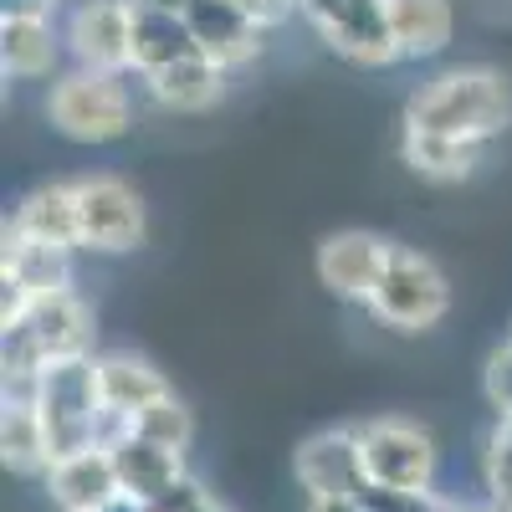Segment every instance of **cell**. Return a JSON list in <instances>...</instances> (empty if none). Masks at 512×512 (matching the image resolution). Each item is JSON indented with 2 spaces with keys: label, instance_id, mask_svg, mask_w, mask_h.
I'll return each instance as SVG.
<instances>
[{
  "label": "cell",
  "instance_id": "6da1fadb",
  "mask_svg": "<svg viewBox=\"0 0 512 512\" xmlns=\"http://www.w3.org/2000/svg\"><path fill=\"white\" fill-rule=\"evenodd\" d=\"M405 128H425V134H451V139H482L497 144L512 128V82L502 67L487 62H461L436 77H425L405 98L400 113Z\"/></svg>",
  "mask_w": 512,
  "mask_h": 512
},
{
  "label": "cell",
  "instance_id": "7a4b0ae2",
  "mask_svg": "<svg viewBox=\"0 0 512 512\" xmlns=\"http://www.w3.org/2000/svg\"><path fill=\"white\" fill-rule=\"evenodd\" d=\"M47 113L52 134L67 139V144H118L134 134V93L128 82L113 77V72H88V67H62L52 82H47Z\"/></svg>",
  "mask_w": 512,
  "mask_h": 512
},
{
  "label": "cell",
  "instance_id": "3957f363",
  "mask_svg": "<svg viewBox=\"0 0 512 512\" xmlns=\"http://www.w3.org/2000/svg\"><path fill=\"white\" fill-rule=\"evenodd\" d=\"M93 308L77 287L41 292L31 308L0 328V369H47L62 359H93Z\"/></svg>",
  "mask_w": 512,
  "mask_h": 512
},
{
  "label": "cell",
  "instance_id": "277c9868",
  "mask_svg": "<svg viewBox=\"0 0 512 512\" xmlns=\"http://www.w3.org/2000/svg\"><path fill=\"white\" fill-rule=\"evenodd\" d=\"M446 313H451V277L441 272V262L420 246L390 241V262H384L379 287L369 297V318L400 338H415L441 328Z\"/></svg>",
  "mask_w": 512,
  "mask_h": 512
},
{
  "label": "cell",
  "instance_id": "5b68a950",
  "mask_svg": "<svg viewBox=\"0 0 512 512\" xmlns=\"http://www.w3.org/2000/svg\"><path fill=\"white\" fill-rule=\"evenodd\" d=\"M36 415H41V425H47L52 461L93 451L98 446V415H103L98 364L93 359L47 364L41 369V390H36Z\"/></svg>",
  "mask_w": 512,
  "mask_h": 512
},
{
  "label": "cell",
  "instance_id": "8992f818",
  "mask_svg": "<svg viewBox=\"0 0 512 512\" xmlns=\"http://www.w3.org/2000/svg\"><path fill=\"white\" fill-rule=\"evenodd\" d=\"M297 16H303L308 31L349 67L379 72V67L400 62L384 0H297Z\"/></svg>",
  "mask_w": 512,
  "mask_h": 512
},
{
  "label": "cell",
  "instance_id": "52a82bcc",
  "mask_svg": "<svg viewBox=\"0 0 512 512\" xmlns=\"http://www.w3.org/2000/svg\"><path fill=\"white\" fill-rule=\"evenodd\" d=\"M77 226H82V251L93 256H128L139 251L149 236V210L144 195L128 185L123 175L93 169V175H77Z\"/></svg>",
  "mask_w": 512,
  "mask_h": 512
},
{
  "label": "cell",
  "instance_id": "ba28073f",
  "mask_svg": "<svg viewBox=\"0 0 512 512\" xmlns=\"http://www.w3.org/2000/svg\"><path fill=\"white\" fill-rule=\"evenodd\" d=\"M359 446H364V466H369V482L374 487H390V492H436V436L415 420L400 415H379L359 425Z\"/></svg>",
  "mask_w": 512,
  "mask_h": 512
},
{
  "label": "cell",
  "instance_id": "9c48e42d",
  "mask_svg": "<svg viewBox=\"0 0 512 512\" xmlns=\"http://www.w3.org/2000/svg\"><path fill=\"white\" fill-rule=\"evenodd\" d=\"M62 47L72 67L128 77L134 72V0H72Z\"/></svg>",
  "mask_w": 512,
  "mask_h": 512
},
{
  "label": "cell",
  "instance_id": "30bf717a",
  "mask_svg": "<svg viewBox=\"0 0 512 512\" xmlns=\"http://www.w3.org/2000/svg\"><path fill=\"white\" fill-rule=\"evenodd\" d=\"M292 477L308 492V502H338V497H359L369 482L364 446H359V425H328L313 431L292 456Z\"/></svg>",
  "mask_w": 512,
  "mask_h": 512
},
{
  "label": "cell",
  "instance_id": "8fae6325",
  "mask_svg": "<svg viewBox=\"0 0 512 512\" xmlns=\"http://www.w3.org/2000/svg\"><path fill=\"white\" fill-rule=\"evenodd\" d=\"M384 262H390V241L364 231V226L328 231L313 246V277H318V287L328 297H338V303H359V308H369Z\"/></svg>",
  "mask_w": 512,
  "mask_h": 512
},
{
  "label": "cell",
  "instance_id": "7c38bea8",
  "mask_svg": "<svg viewBox=\"0 0 512 512\" xmlns=\"http://www.w3.org/2000/svg\"><path fill=\"white\" fill-rule=\"evenodd\" d=\"M185 21L200 52L226 72H246L267 47V31L246 16L241 0H185Z\"/></svg>",
  "mask_w": 512,
  "mask_h": 512
},
{
  "label": "cell",
  "instance_id": "4fadbf2b",
  "mask_svg": "<svg viewBox=\"0 0 512 512\" xmlns=\"http://www.w3.org/2000/svg\"><path fill=\"white\" fill-rule=\"evenodd\" d=\"M395 154L425 185H466L487 164L492 144L482 139H451V134H425V128H405L395 134Z\"/></svg>",
  "mask_w": 512,
  "mask_h": 512
},
{
  "label": "cell",
  "instance_id": "5bb4252c",
  "mask_svg": "<svg viewBox=\"0 0 512 512\" xmlns=\"http://www.w3.org/2000/svg\"><path fill=\"white\" fill-rule=\"evenodd\" d=\"M62 26L47 16H0V72L6 82H52L62 72Z\"/></svg>",
  "mask_w": 512,
  "mask_h": 512
},
{
  "label": "cell",
  "instance_id": "9a60e30c",
  "mask_svg": "<svg viewBox=\"0 0 512 512\" xmlns=\"http://www.w3.org/2000/svg\"><path fill=\"white\" fill-rule=\"evenodd\" d=\"M139 82H144V93H149L164 113L200 118V113H210V108L226 103L231 72L216 67L205 52H195V57H185V62H175V67H159V72H149V77H139Z\"/></svg>",
  "mask_w": 512,
  "mask_h": 512
},
{
  "label": "cell",
  "instance_id": "2e32d148",
  "mask_svg": "<svg viewBox=\"0 0 512 512\" xmlns=\"http://www.w3.org/2000/svg\"><path fill=\"white\" fill-rule=\"evenodd\" d=\"M47 482V497L57 502V512H103L123 487H118V466L113 451L93 446V451H77L67 461H52V472L41 477Z\"/></svg>",
  "mask_w": 512,
  "mask_h": 512
},
{
  "label": "cell",
  "instance_id": "e0dca14e",
  "mask_svg": "<svg viewBox=\"0 0 512 512\" xmlns=\"http://www.w3.org/2000/svg\"><path fill=\"white\" fill-rule=\"evenodd\" d=\"M6 226L16 236H31V241H47V246H67V251H82V226H77V190L72 180H47L26 190L16 205Z\"/></svg>",
  "mask_w": 512,
  "mask_h": 512
},
{
  "label": "cell",
  "instance_id": "ac0fdd59",
  "mask_svg": "<svg viewBox=\"0 0 512 512\" xmlns=\"http://www.w3.org/2000/svg\"><path fill=\"white\" fill-rule=\"evenodd\" d=\"M384 11H390L400 62H431L456 36V6L451 0H384Z\"/></svg>",
  "mask_w": 512,
  "mask_h": 512
},
{
  "label": "cell",
  "instance_id": "d6986e66",
  "mask_svg": "<svg viewBox=\"0 0 512 512\" xmlns=\"http://www.w3.org/2000/svg\"><path fill=\"white\" fill-rule=\"evenodd\" d=\"M195 52H200V41H195L185 11H159L149 0H134V77L175 67Z\"/></svg>",
  "mask_w": 512,
  "mask_h": 512
},
{
  "label": "cell",
  "instance_id": "ffe728a7",
  "mask_svg": "<svg viewBox=\"0 0 512 512\" xmlns=\"http://www.w3.org/2000/svg\"><path fill=\"white\" fill-rule=\"evenodd\" d=\"M113 466H118V487H123V492H134L139 502H159L175 482L190 477L185 451L159 446V441H144V436L118 441V446H113Z\"/></svg>",
  "mask_w": 512,
  "mask_h": 512
},
{
  "label": "cell",
  "instance_id": "44dd1931",
  "mask_svg": "<svg viewBox=\"0 0 512 512\" xmlns=\"http://www.w3.org/2000/svg\"><path fill=\"white\" fill-rule=\"evenodd\" d=\"M93 364H98V390H103V405H113V410L139 415L144 405H154V400H164V395H169V379H164L144 354L113 349V354H93Z\"/></svg>",
  "mask_w": 512,
  "mask_h": 512
},
{
  "label": "cell",
  "instance_id": "7402d4cb",
  "mask_svg": "<svg viewBox=\"0 0 512 512\" xmlns=\"http://www.w3.org/2000/svg\"><path fill=\"white\" fill-rule=\"evenodd\" d=\"M0 461L16 477H47L52 472L47 425H41L36 405H0Z\"/></svg>",
  "mask_w": 512,
  "mask_h": 512
},
{
  "label": "cell",
  "instance_id": "603a6c76",
  "mask_svg": "<svg viewBox=\"0 0 512 512\" xmlns=\"http://www.w3.org/2000/svg\"><path fill=\"white\" fill-rule=\"evenodd\" d=\"M134 436H144V441H159V446H175V451H190V441H195V415L185 410V400L169 390L164 400H154V405H144L139 415H134Z\"/></svg>",
  "mask_w": 512,
  "mask_h": 512
},
{
  "label": "cell",
  "instance_id": "cb8c5ba5",
  "mask_svg": "<svg viewBox=\"0 0 512 512\" xmlns=\"http://www.w3.org/2000/svg\"><path fill=\"white\" fill-rule=\"evenodd\" d=\"M482 482H487V502H497L502 512H512V415H497L492 431H487Z\"/></svg>",
  "mask_w": 512,
  "mask_h": 512
},
{
  "label": "cell",
  "instance_id": "d4e9b609",
  "mask_svg": "<svg viewBox=\"0 0 512 512\" xmlns=\"http://www.w3.org/2000/svg\"><path fill=\"white\" fill-rule=\"evenodd\" d=\"M425 492H390V487H364L359 497L338 502H308V512H415Z\"/></svg>",
  "mask_w": 512,
  "mask_h": 512
},
{
  "label": "cell",
  "instance_id": "484cf974",
  "mask_svg": "<svg viewBox=\"0 0 512 512\" xmlns=\"http://www.w3.org/2000/svg\"><path fill=\"white\" fill-rule=\"evenodd\" d=\"M482 390H487V405L497 415H512V338L497 344L487 354V369H482Z\"/></svg>",
  "mask_w": 512,
  "mask_h": 512
},
{
  "label": "cell",
  "instance_id": "4316f807",
  "mask_svg": "<svg viewBox=\"0 0 512 512\" xmlns=\"http://www.w3.org/2000/svg\"><path fill=\"white\" fill-rule=\"evenodd\" d=\"M62 0H0V16H57Z\"/></svg>",
  "mask_w": 512,
  "mask_h": 512
},
{
  "label": "cell",
  "instance_id": "83f0119b",
  "mask_svg": "<svg viewBox=\"0 0 512 512\" xmlns=\"http://www.w3.org/2000/svg\"><path fill=\"white\" fill-rule=\"evenodd\" d=\"M415 512H466V507H461V502H451V497H441V492H425Z\"/></svg>",
  "mask_w": 512,
  "mask_h": 512
},
{
  "label": "cell",
  "instance_id": "f1b7e54d",
  "mask_svg": "<svg viewBox=\"0 0 512 512\" xmlns=\"http://www.w3.org/2000/svg\"><path fill=\"white\" fill-rule=\"evenodd\" d=\"M103 512H149V502H139L134 492H118V497H113Z\"/></svg>",
  "mask_w": 512,
  "mask_h": 512
},
{
  "label": "cell",
  "instance_id": "f546056e",
  "mask_svg": "<svg viewBox=\"0 0 512 512\" xmlns=\"http://www.w3.org/2000/svg\"><path fill=\"white\" fill-rule=\"evenodd\" d=\"M190 512H231V507H226V502H221L216 492H210V497H205V502H195Z\"/></svg>",
  "mask_w": 512,
  "mask_h": 512
},
{
  "label": "cell",
  "instance_id": "4dcf8cb0",
  "mask_svg": "<svg viewBox=\"0 0 512 512\" xmlns=\"http://www.w3.org/2000/svg\"><path fill=\"white\" fill-rule=\"evenodd\" d=\"M149 6H159V11H185V0H149Z\"/></svg>",
  "mask_w": 512,
  "mask_h": 512
},
{
  "label": "cell",
  "instance_id": "1f68e13d",
  "mask_svg": "<svg viewBox=\"0 0 512 512\" xmlns=\"http://www.w3.org/2000/svg\"><path fill=\"white\" fill-rule=\"evenodd\" d=\"M466 512H502L497 502H477V507H466Z\"/></svg>",
  "mask_w": 512,
  "mask_h": 512
},
{
  "label": "cell",
  "instance_id": "d6a6232c",
  "mask_svg": "<svg viewBox=\"0 0 512 512\" xmlns=\"http://www.w3.org/2000/svg\"><path fill=\"white\" fill-rule=\"evenodd\" d=\"M507 338H512V333H507Z\"/></svg>",
  "mask_w": 512,
  "mask_h": 512
}]
</instances>
